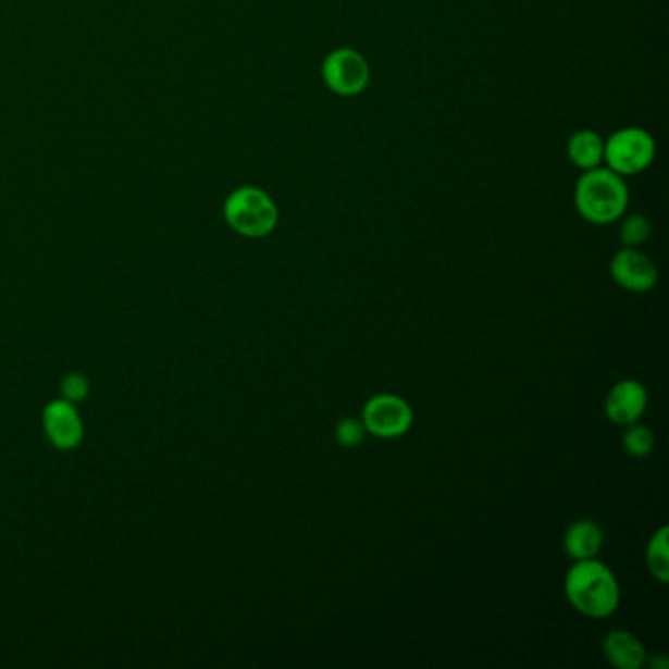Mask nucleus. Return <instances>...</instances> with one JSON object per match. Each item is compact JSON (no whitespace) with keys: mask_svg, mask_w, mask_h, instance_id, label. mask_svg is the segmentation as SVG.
Wrapping results in <instances>:
<instances>
[{"mask_svg":"<svg viewBox=\"0 0 669 669\" xmlns=\"http://www.w3.org/2000/svg\"><path fill=\"white\" fill-rule=\"evenodd\" d=\"M610 275L622 289L646 293L658 283V268L639 248H622L610 260Z\"/></svg>","mask_w":669,"mask_h":669,"instance_id":"nucleus-8","label":"nucleus"},{"mask_svg":"<svg viewBox=\"0 0 669 669\" xmlns=\"http://www.w3.org/2000/svg\"><path fill=\"white\" fill-rule=\"evenodd\" d=\"M627 432L622 434V446H624V450L632 458H646L654 450V444H656V438H654V432L652 429H648L646 424H640V422H634V424H629V426H624Z\"/></svg>","mask_w":669,"mask_h":669,"instance_id":"nucleus-14","label":"nucleus"},{"mask_svg":"<svg viewBox=\"0 0 669 669\" xmlns=\"http://www.w3.org/2000/svg\"><path fill=\"white\" fill-rule=\"evenodd\" d=\"M573 200L581 219L597 226H605L617 222L627 212L629 187L624 179L609 168H595L583 171L575 185Z\"/></svg>","mask_w":669,"mask_h":669,"instance_id":"nucleus-2","label":"nucleus"},{"mask_svg":"<svg viewBox=\"0 0 669 669\" xmlns=\"http://www.w3.org/2000/svg\"><path fill=\"white\" fill-rule=\"evenodd\" d=\"M648 409V391L636 380H622L610 387L605 399V414L619 426L640 422Z\"/></svg>","mask_w":669,"mask_h":669,"instance_id":"nucleus-9","label":"nucleus"},{"mask_svg":"<svg viewBox=\"0 0 669 669\" xmlns=\"http://www.w3.org/2000/svg\"><path fill=\"white\" fill-rule=\"evenodd\" d=\"M603 654L612 668L640 669L646 666V648L629 630H610L603 640Z\"/></svg>","mask_w":669,"mask_h":669,"instance_id":"nucleus-10","label":"nucleus"},{"mask_svg":"<svg viewBox=\"0 0 669 669\" xmlns=\"http://www.w3.org/2000/svg\"><path fill=\"white\" fill-rule=\"evenodd\" d=\"M41 426L46 438L50 439L58 450H75L85 438V424L77 405L63 397L51 400L44 409Z\"/></svg>","mask_w":669,"mask_h":669,"instance_id":"nucleus-7","label":"nucleus"},{"mask_svg":"<svg viewBox=\"0 0 669 669\" xmlns=\"http://www.w3.org/2000/svg\"><path fill=\"white\" fill-rule=\"evenodd\" d=\"M336 442L344 446V448H356L360 446L361 442L368 436V430L363 426L361 419H354V417H346L336 424Z\"/></svg>","mask_w":669,"mask_h":669,"instance_id":"nucleus-16","label":"nucleus"},{"mask_svg":"<svg viewBox=\"0 0 669 669\" xmlns=\"http://www.w3.org/2000/svg\"><path fill=\"white\" fill-rule=\"evenodd\" d=\"M361 422L375 438L397 439L412 429L414 414L409 402L399 395L381 393L363 405Z\"/></svg>","mask_w":669,"mask_h":669,"instance_id":"nucleus-5","label":"nucleus"},{"mask_svg":"<svg viewBox=\"0 0 669 669\" xmlns=\"http://www.w3.org/2000/svg\"><path fill=\"white\" fill-rule=\"evenodd\" d=\"M61 397L63 399L71 400V402H80V400L87 399L90 393V383L85 375L80 373H70L61 380L60 385Z\"/></svg>","mask_w":669,"mask_h":669,"instance_id":"nucleus-17","label":"nucleus"},{"mask_svg":"<svg viewBox=\"0 0 669 669\" xmlns=\"http://www.w3.org/2000/svg\"><path fill=\"white\" fill-rule=\"evenodd\" d=\"M322 79L332 92L340 97H356L370 85V65L360 51L340 48L330 51L326 60L322 61Z\"/></svg>","mask_w":669,"mask_h":669,"instance_id":"nucleus-6","label":"nucleus"},{"mask_svg":"<svg viewBox=\"0 0 669 669\" xmlns=\"http://www.w3.org/2000/svg\"><path fill=\"white\" fill-rule=\"evenodd\" d=\"M224 219L232 231L246 238H265L277 228L280 210L260 187H240L224 202Z\"/></svg>","mask_w":669,"mask_h":669,"instance_id":"nucleus-3","label":"nucleus"},{"mask_svg":"<svg viewBox=\"0 0 669 669\" xmlns=\"http://www.w3.org/2000/svg\"><path fill=\"white\" fill-rule=\"evenodd\" d=\"M566 597L571 607L590 619H607L620 605V585L607 563L591 560L573 561L566 581Z\"/></svg>","mask_w":669,"mask_h":669,"instance_id":"nucleus-1","label":"nucleus"},{"mask_svg":"<svg viewBox=\"0 0 669 669\" xmlns=\"http://www.w3.org/2000/svg\"><path fill=\"white\" fill-rule=\"evenodd\" d=\"M649 234H652V224L646 216L632 214L629 219L622 220L620 241L624 244V248H639L648 241Z\"/></svg>","mask_w":669,"mask_h":669,"instance_id":"nucleus-15","label":"nucleus"},{"mask_svg":"<svg viewBox=\"0 0 669 669\" xmlns=\"http://www.w3.org/2000/svg\"><path fill=\"white\" fill-rule=\"evenodd\" d=\"M568 158L581 171L600 168V163L605 160V140L597 132H575L568 141Z\"/></svg>","mask_w":669,"mask_h":669,"instance_id":"nucleus-12","label":"nucleus"},{"mask_svg":"<svg viewBox=\"0 0 669 669\" xmlns=\"http://www.w3.org/2000/svg\"><path fill=\"white\" fill-rule=\"evenodd\" d=\"M656 160V140L642 128H622L605 140L607 168L620 177L639 175Z\"/></svg>","mask_w":669,"mask_h":669,"instance_id":"nucleus-4","label":"nucleus"},{"mask_svg":"<svg viewBox=\"0 0 669 669\" xmlns=\"http://www.w3.org/2000/svg\"><path fill=\"white\" fill-rule=\"evenodd\" d=\"M668 526H659L658 532L649 538L646 548V566L654 580L659 583L669 581V549H668Z\"/></svg>","mask_w":669,"mask_h":669,"instance_id":"nucleus-13","label":"nucleus"},{"mask_svg":"<svg viewBox=\"0 0 669 669\" xmlns=\"http://www.w3.org/2000/svg\"><path fill=\"white\" fill-rule=\"evenodd\" d=\"M603 542L605 534L599 524L595 520L583 519L573 522L570 529L566 530L563 549L573 561L591 560L599 556Z\"/></svg>","mask_w":669,"mask_h":669,"instance_id":"nucleus-11","label":"nucleus"}]
</instances>
